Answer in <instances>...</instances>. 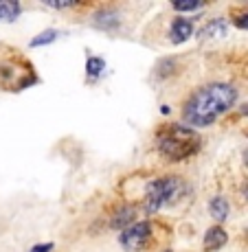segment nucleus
<instances>
[{
    "mask_svg": "<svg viewBox=\"0 0 248 252\" xmlns=\"http://www.w3.org/2000/svg\"><path fill=\"white\" fill-rule=\"evenodd\" d=\"M237 88L224 81L200 86L189 94V99L182 105V123L189 127H209L220 116H224L233 105L237 103Z\"/></svg>",
    "mask_w": 248,
    "mask_h": 252,
    "instance_id": "f257e3e1",
    "label": "nucleus"
},
{
    "mask_svg": "<svg viewBox=\"0 0 248 252\" xmlns=\"http://www.w3.org/2000/svg\"><path fill=\"white\" fill-rule=\"evenodd\" d=\"M202 147L200 134L184 123H165L156 132V149L169 162H184Z\"/></svg>",
    "mask_w": 248,
    "mask_h": 252,
    "instance_id": "f03ea898",
    "label": "nucleus"
},
{
    "mask_svg": "<svg viewBox=\"0 0 248 252\" xmlns=\"http://www.w3.org/2000/svg\"><path fill=\"white\" fill-rule=\"evenodd\" d=\"M189 193V187L182 178L178 176H160L147 182L143 197V211L147 215H154L160 208L174 206Z\"/></svg>",
    "mask_w": 248,
    "mask_h": 252,
    "instance_id": "7ed1b4c3",
    "label": "nucleus"
},
{
    "mask_svg": "<svg viewBox=\"0 0 248 252\" xmlns=\"http://www.w3.org/2000/svg\"><path fill=\"white\" fill-rule=\"evenodd\" d=\"M154 232H156V226H154L152 221H147V220L136 221L130 228L119 232V246L128 252L147 250L154 241Z\"/></svg>",
    "mask_w": 248,
    "mask_h": 252,
    "instance_id": "20e7f679",
    "label": "nucleus"
},
{
    "mask_svg": "<svg viewBox=\"0 0 248 252\" xmlns=\"http://www.w3.org/2000/svg\"><path fill=\"white\" fill-rule=\"evenodd\" d=\"M136 217H139V211H136L134 204H125L121 208H116L110 217V228L114 230H125L132 224H136Z\"/></svg>",
    "mask_w": 248,
    "mask_h": 252,
    "instance_id": "39448f33",
    "label": "nucleus"
},
{
    "mask_svg": "<svg viewBox=\"0 0 248 252\" xmlns=\"http://www.w3.org/2000/svg\"><path fill=\"white\" fill-rule=\"evenodd\" d=\"M193 35V20L189 18H174L169 27V42L172 44H184Z\"/></svg>",
    "mask_w": 248,
    "mask_h": 252,
    "instance_id": "423d86ee",
    "label": "nucleus"
},
{
    "mask_svg": "<svg viewBox=\"0 0 248 252\" xmlns=\"http://www.w3.org/2000/svg\"><path fill=\"white\" fill-rule=\"evenodd\" d=\"M226 244H228V232L222 228V226H211V228L204 232L202 248L207 252H217L224 248Z\"/></svg>",
    "mask_w": 248,
    "mask_h": 252,
    "instance_id": "0eeeda50",
    "label": "nucleus"
},
{
    "mask_svg": "<svg viewBox=\"0 0 248 252\" xmlns=\"http://www.w3.org/2000/svg\"><path fill=\"white\" fill-rule=\"evenodd\" d=\"M92 24L97 29H101V31H116L121 24V18L114 11H110V9H104V11L92 16Z\"/></svg>",
    "mask_w": 248,
    "mask_h": 252,
    "instance_id": "6e6552de",
    "label": "nucleus"
},
{
    "mask_svg": "<svg viewBox=\"0 0 248 252\" xmlns=\"http://www.w3.org/2000/svg\"><path fill=\"white\" fill-rule=\"evenodd\" d=\"M209 215L215 221L228 220V215H231V204H228V200L224 195H215L209 200Z\"/></svg>",
    "mask_w": 248,
    "mask_h": 252,
    "instance_id": "1a4fd4ad",
    "label": "nucleus"
},
{
    "mask_svg": "<svg viewBox=\"0 0 248 252\" xmlns=\"http://www.w3.org/2000/svg\"><path fill=\"white\" fill-rule=\"evenodd\" d=\"M228 31V22L224 18H215V20H211L207 24V27L200 31V40H215V37H224Z\"/></svg>",
    "mask_w": 248,
    "mask_h": 252,
    "instance_id": "9d476101",
    "label": "nucleus"
},
{
    "mask_svg": "<svg viewBox=\"0 0 248 252\" xmlns=\"http://www.w3.org/2000/svg\"><path fill=\"white\" fill-rule=\"evenodd\" d=\"M20 13V2H0V22H16Z\"/></svg>",
    "mask_w": 248,
    "mask_h": 252,
    "instance_id": "9b49d317",
    "label": "nucleus"
},
{
    "mask_svg": "<svg viewBox=\"0 0 248 252\" xmlns=\"http://www.w3.org/2000/svg\"><path fill=\"white\" fill-rule=\"evenodd\" d=\"M106 70V60H101V57H88L86 60V75H88L90 81H95L97 77H101Z\"/></svg>",
    "mask_w": 248,
    "mask_h": 252,
    "instance_id": "f8f14e48",
    "label": "nucleus"
},
{
    "mask_svg": "<svg viewBox=\"0 0 248 252\" xmlns=\"http://www.w3.org/2000/svg\"><path fill=\"white\" fill-rule=\"evenodd\" d=\"M57 35H60V31H55V29H46V31H42L40 35H35V37L31 40V48L51 44V42H55V40H57Z\"/></svg>",
    "mask_w": 248,
    "mask_h": 252,
    "instance_id": "ddd939ff",
    "label": "nucleus"
},
{
    "mask_svg": "<svg viewBox=\"0 0 248 252\" xmlns=\"http://www.w3.org/2000/svg\"><path fill=\"white\" fill-rule=\"evenodd\" d=\"M176 72V60H163L160 64L156 66V75L160 77V79H165V77L174 75Z\"/></svg>",
    "mask_w": 248,
    "mask_h": 252,
    "instance_id": "4468645a",
    "label": "nucleus"
},
{
    "mask_svg": "<svg viewBox=\"0 0 248 252\" xmlns=\"http://www.w3.org/2000/svg\"><path fill=\"white\" fill-rule=\"evenodd\" d=\"M172 7L176 9V11H198V9H202V2L200 0H184V2H172Z\"/></svg>",
    "mask_w": 248,
    "mask_h": 252,
    "instance_id": "2eb2a0df",
    "label": "nucleus"
},
{
    "mask_svg": "<svg viewBox=\"0 0 248 252\" xmlns=\"http://www.w3.org/2000/svg\"><path fill=\"white\" fill-rule=\"evenodd\" d=\"M233 24H235L237 29H242V31H248V9L242 13H237V16L233 18Z\"/></svg>",
    "mask_w": 248,
    "mask_h": 252,
    "instance_id": "dca6fc26",
    "label": "nucleus"
},
{
    "mask_svg": "<svg viewBox=\"0 0 248 252\" xmlns=\"http://www.w3.org/2000/svg\"><path fill=\"white\" fill-rule=\"evenodd\" d=\"M48 7L53 9H68V7H75V2H71V0H66V2H53V0H46Z\"/></svg>",
    "mask_w": 248,
    "mask_h": 252,
    "instance_id": "f3484780",
    "label": "nucleus"
},
{
    "mask_svg": "<svg viewBox=\"0 0 248 252\" xmlns=\"http://www.w3.org/2000/svg\"><path fill=\"white\" fill-rule=\"evenodd\" d=\"M55 248V244H40V246H33L31 252H51Z\"/></svg>",
    "mask_w": 248,
    "mask_h": 252,
    "instance_id": "a211bd4d",
    "label": "nucleus"
},
{
    "mask_svg": "<svg viewBox=\"0 0 248 252\" xmlns=\"http://www.w3.org/2000/svg\"><path fill=\"white\" fill-rule=\"evenodd\" d=\"M242 197H244V200L248 202V182L244 184V187H242Z\"/></svg>",
    "mask_w": 248,
    "mask_h": 252,
    "instance_id": "6ab92c4d",
    "label": "nucleus"
},
{
    "mask_svg": "<svg viewBox=\"0 0 248 252\" xmlns=\"http://www.w3.org/2000/svg\"><path fill=\"white\" fill-rule=\"evenodd\" d=\"M244 160H246V164H248V152L244 154Z\"/></svg>",
    "mask_w": 248,
    "mask_h": 252,
    "instance_id": "aec40b11",
    "label": "nucleus"
},
{
    "mask_svg": "<svg viewBox=\"0 0 248 252\" xmlns=\"http://www.w3.org/2000/svg\"><path fill=\"white\" fill-rule=\"evenodd\" d=\"M160 252H172V250H169V248H165V250H160Z\"/></svg>",
    "mask_w": 248,
    "mask_h": 252,
    "instance_id": "412c9836",
    "label": "nucleus"
}]
</instances>
